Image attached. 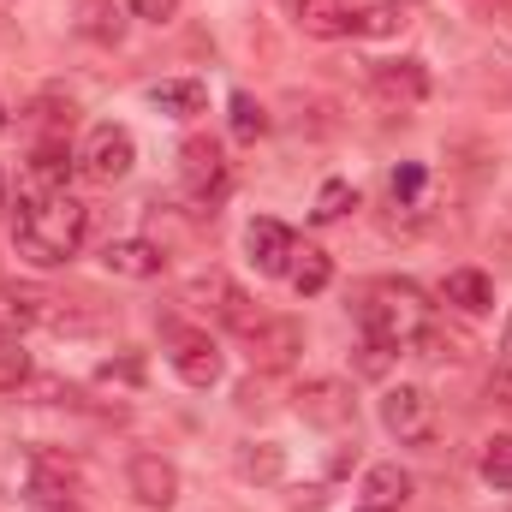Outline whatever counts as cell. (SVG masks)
Segmentation results:
<instances>
[{"instance_id":"cell-13","label":"cell","mask_w":512,"mask_h":512,"mask_svg":"<svg viewBox=\"0 0 512 512\" xmlns=\"http://www.w3.org/2000/svg\"><path fill=\"white\" fill-rule=\"evenodd\" d=\"M370 84L382 90L387 102H399V108H417V102L429 96V72H423L417 60H387V66H370Z\"/></svg>"},{"instance_id":"cell-11","label":"cell","mask_w":512,"mask_h":512,"mask_svg":"<svg viewBox=\"0 0 512 512\" xmlns=\"http://www.w3.org/2000/svg\"><path fill=\"white\" fill-rule=\"evenodd\" d=\"M245 251H251L256 274H286L292 268V251H298V239H292V227L286 221H251L245 227Z\"/></svg>"},{"instance_id":"cell-20","label":"cell","mask_w":512,"mask_h":512,"mask_svg":"<svg viewBox=\"0 0 512 512\" xmlns=\"http://www.w3.org/2000/svg\"><path fill=\"white\" fill-rule=\"evenodd\" d=\"M286 280L298 286V298H316V292H328V280H334V262H328V251L304 245V251H292V268H286Z\"/></svg>"},{"instance_id":"cell-29","label":"cell","mask_w":512,"mask_h":512,"mask_svg":"<svg viewBox=\"0 0 512 512\" xmlns=\"http://www.w3.org/2000/svg\"><path fill=\"white\" fill-rule=\"evenodd\" d=\"M405 18L393 12V6H370V12H358V30H370V36H387V30H399Z\"/></svg>"},{"instance_id":"cell-7","label":"cell","mask_w":512,"mask_h":512,"mask_svg":"<svg viewBox=\"0 0 512 512\" xmlns=\"http://www.w3.org/2000/svg\"><path fill=\"white\" fill-rule=\"evenodd\" d=\"M126 489H131V501H137V507L167 512L173 501H179V471H173L161 453H137V459L126 465Z\"/></svg>"},{"instance_id":"cell-23","label":"cell","mask_w":512,"mask_h":512,"mask_svg":"<svg viewBox=\"0 0 512 512\" xmlns=\"http://www.w3.org/2000/svg\"><path fill=\"white\" fill-rule=\"evenodd\" d=\"M346 209H358V191H352L346 179H328V185L316 191V209H310V215H316V221L328 227V221H340Z\"/></svg>"},{"instance_id":"cell-16","label":"cell","mask_w":512,"mask_h":512,"mask_svg":"<svg viewBox=\"0 0 512 512\" xmlns=\"http://www.w3.org/2000/svg\"><path fill=\"white\" fill-rule=\"evenodd\" d=\"M72 489H78L72 465H60V459H48V453L30 459V501H42V507H66Z\"/></svg>"},{"instance_id":"cell-10","label":"cell","mask_w":512,"mask_h":512,"mask_svg":"<svg viewBox=\"0 0 512 512\" xmlns=\"http://www.w3.org/2000/svg\"><path fill=\"white\" fill-rule=\"evenodd\" d=\"M286 12H292V24H298L304 36H316V42H340V36L358 30V12H352L346 0H286Z\"/></svg>"},{"instance_id":"cell-5","label":"cell","mask_w":512,"mask_h":512,"mask_svg":"<svg viewBox=\"0 0 512 512\" xmlns=\"http://www.w3.org/2000/svg\"><path fill=\"white\" fill-rule=\"evenodd\" d=\"M78 167H84V179H96V185H120L131 167H137V137H131L126 126H96L90 143H84V155H78Z\"/></svg>"},{"instance_id":"cell-3","label":"cell","mask_w":512,"mask_h":512,"mask_svg":"<svg viewBox=\"0 0 512 512\" xmlns=\"http://www.w3.org/2000/svg\"><path fill=\"white\" fill-rule=\"evenodd\" d=\"M179 179H185V197L203 209V215H215V203L227 197V161H221V143H209V137H191L185 149H179Z\"/></svg>"},{"instance_id":"cell-28","label":"cell","mask_w":512,"mask_h":512,"mask_svg":"<svg viewBox=\"0 0 512 512\" xmlns=\"http://www.w3.org/2000/svg\"><path fill=\"white\" fill-rule=\"evenodd\" d=\"M417 197H423V167L405 161V167L393 173V203H417Z\"/></svg>"},{"instance_id":"cell-27","label":"cell","mask_w":512,"mask_h":512,"mask_svg":"<svg viewBox=\"0 0 512 512\" xmlns=\"http://www.w3.org/2000/svg\"><path fill=\"white\" fill-rule=\"evenodd\" d=\"M393 358H399V346H387V340H370V334H364V358H358V370H364V376H387V364H393Z\"/></svg>"},{"instance_id":"cell-33","label":"cell","mask_w":512,"mask_h":512,"mask_svg":"<svg viewBox=\"0 0 512 512\" xmlns=\"http://www.w3.org/2000/svg\"><path fill=\"white\" fill-rule=\"evenodd\" d=\"M507 340H512V328H507Z\"/></svg>"},{"instance_id":"cell-9","label":"cell","mask_w":512,"mask_h":512,"mask_svg":"<svg viewBox=\"0 0 512 512\" xmlns=\"http://www.w3.org/2000/svg\"><path fill=\"white\" fill-rule=\"evenodd\" d=\"M245 340H251V364H262V370H286L304 352V328L292 316H262Z\"/></svg>"},{"instance_id":"cell-4","label":"cell","mask_w":512,"mask_h":512,"mask_svg":"<svg viewBox=\"0 0 512 512\" xmlns=\"http://www.w3.org/2000/svg\"><path fill=\"white\" fill-rule=\"evenodd\" d=\"M382 423H387V435L423 447V441L435 435V399H429V387H417V382L387 387L382 393Z\"/></svg>"},{"instance_id":"cell-6","label":"cell","mask_w":512,"mask_h":512,"mask_svg":"<svg viewBox=\"0 0 512 512\" xmlns=\"http://www.w3.org/2000/svg\"><path fill=\"white\" fill-rule=\"evenodd\" d=\"M292 405H298V417L304 423H316V429H346L352 417H358V399H352V387L334 382V376H316V382H304L292 393Z\"/></svg>"},{"instance_id":"cell-18","label":"cell","mask_w":512,"mask_h":512,"mask_svg":"<svg viewBox=\"0 0 512 512\" xmlns=\"http://www.w3.org/2000/svg\"><path fill=\"white\" fill-rule=\"evenodd\" d=\"M411 501V477L399 471V465H376L370 477H364V501L358 512H399Z\"/></svg>"},{"instance_id":"cell-2","label":"cell","mask_w":512,"mask_h":512,"mask_svg":"<svg viewBox=\"0 0 512 512\" xmlns=\"http://www.w3.org/2000/svg\"><path fill=\"white\" fill-rule=\"evenodd\" d=\"M185 304H191L197 316H215L221 328H239V334H251L256 322H262L251 310V298H245V286H239L233 274H221V268L191 274V280H185Z\"/></svg>"},{"instance_id":"cell-14","label":"cell","mask_w":512,"mask_h":512,"mask_svg":"<svg viewBox=\"0 0 512 512\" xmlns=\"http://www.w3.org/2000/svg\"><path fill=\"white\" fill-rule=\"evenodd\" d=\"M72 143L66 137H42L36 149H30V191H66V179H72Z\"/></svg>"},{"instance_id":"cell-17","label":"cell","mask_w":512,"mask_h":512,"mask_svg":"<svg viewBox=\"0 0 512 512\" xmlns=\"http://www.w3.org/2000/svg\"><path fill=\"white\" fill-rule=\"evenodd\" d=\"M48 316V298L42 292H24V286H0V340H18L24 328H36Z\"/></svg>"},{"instance_id":"cell-25","label":"cell","mask_w":512,"mask_h":512,"mask_svg":"<svg viewBox=\"0 0 512 512\" xmlns=\"http://www.w3.org/2000/svg\"><path fill=\"white\" fill-rule=\"evenodd\" d=\"M78 30H84V36H102V42H120V12H114V6H102V0H90Z\"/></svg>"},{"instance_id":"cell-31","label":"cell","mask_w":512,"mask_h":512,"mask_svg":"<svg viewBox=\"0 0 512 512\" xmlns=\"http://www.w3.org/2000/svg\"><path fill=\"white\" fill-rule=\"evenodd\" d=\"M489 399H495L501 411H512V370H495V376H489Z\"/></svg>"},{"instance_id":"cell-22","label":"cell","mask_w":512,"mask_h":512,"mask_svg":"<svg viewBox=\"0 0 512 512\" xmlns=\"http://www.w3.org/2000/svg\"><path fill=\"white\" fill-rule=\"evenodd\" d=\"M483 483L501 489V495H512V435H495V441L483 447Z\"/></svg>"},{"instance_id":"cell-26","label":"cell","mask_w":512,"mask_h":512,"mask_svg":"<svg viewBox=\"0 0 512 512\" xmlns=\"http://www.w3.org/2000/svg\"><path fill=\"white\" fill-rule=\"evenodd\" d=\"M233 131H239L245 143H251V137H262V131H268V114L256 108L251 96H233Z\"/></svg>"},{"instance_id":"cell-32","label":"cell","mask_w":512,"mask_h":512,"mask_svg":"<svg viewBox=\"0 0 512 512\" xmlns=\"http://www.w3.org/2000/svg\"><path fill=\"white\" fill-rule=\"evenodd\" d=\"M0 203H6V179H0Z\"/></svg>"},{"instance_id":"cell-15","label":"cell","mask_w":512,"mask_h":512,"mask_svg":"<svg viewBox=\"0 0 512 512\" xmlns=\"http://www.w3.org/2000/svg\"><path fill=\"white\" fill-rule=\"evenodd\" d=\"M441 298L459 304L465 316H483V310H495V280H489L483 268H453V274L441 280Z\"/></svg>"},{"instance_id":"cell-1","label":"cell","mask_w":512,"mask_h":512,"mask_svg":"<svg viewBox=\"0 0 512 512\" xmlns=\"http://www.w3.org/2000/svg\"><path fill=\"white\" fill-rule=\"evenodd\" d=\"M12 233H18V251L42 268H60L72 262L84 233H90V209L72 197V191H30L18 197V215H12Z\"/></svg>"},{"instance_id":"cell-21","label":"cell","mask_w":512,"mask_h":512,"mask_svg":"<svg viewBox=\"0 0 512 512\" xmlns=\"http://www.w3.org/2000/svg\"><path fill=\"white\" fill-rule=\"evenodd\" d=\"M233 465H239V477H245V483H274L286 459H280V447H268V441H262V447H239V459H233Z\"/></svg>"},{"instance_id":"cell-24","label":"cell","mask_w":512,"mask_h":512,"mask_svg":"<svg viewBox=\"0 0 512 512\" xmlns=\"http://www.w3.org/2000/svg\"><path fill=\"white\" fill-rule=\"evenodd\" d=\"M30 382V358L18 352V340H0V393H18Z\"/></svg>"},{"instance_id":"cell-19","label":"cell","mask_w":512,"mask_h":512,"mask_svg":"<svg viewBox=\"0 0 512 512\" xmlns=\"http://www.w3.org/2000/svg\"><path fill=\"white\" fill-rule=\"evenodd\" d=\"M149 102H155L161 114H173V120H191V114H203V108H209V90H203L197 78H173V84H155V90H149Z\"/></svg>"},{"instance_id":"cell-12","label":"cell","mask_w":512,"mask_h":512,"mask_svg":"<svg viewBox=\"0 0 512 512\" xmlns=\"http://www.w3.org/2000/svg\"><path fill=\"white\" fill-rule=\"evenodd\" d=\"M102 262H108V274H120V280H155V274L167 268V251H161L155 239H114V245L102 251Z\"/></svg>"},{"instance_id":"cell-34","label":"cell","mask_w":512,"mask_h":512,"mask_svg":"<svg viewBox=\"0 0 512 512\" xmlns=\"http://www.w3.org/2000/svg\"><path fill=\"white\" fill-rule=\"evenodd\" d=\"M60 512H72V507H60Z\"/></svg>"},{"instance_id":"cell-30","label":"cell","mask_w":512,"mask_h":512,"mask_svg":"<svg viewBox=\"0 0 512 512\" xmlns=\"http://www.w3.org/2000/svg\"><path fill=\"white\" fill-rule=\"evenodd\" d=\"M131 12H137L143 24H173V18H179V0H131Z\"/></svg>"},{"instance_id":"cell-8","label":"cell","mask_w":512,"mask_h":512,"mask_svg":"<svg viewBox=\"0 0 512 512\" xmlns=\"http://www.w3.org/2000/svg\"><path fill=\"white\" fill-rule=\"evenodd\" d=\"M173 352V370H179V382H191V387H209V382H221V346L209 340V334H197V328H173V340H167Z\"/></svg>"}]
</instances>
